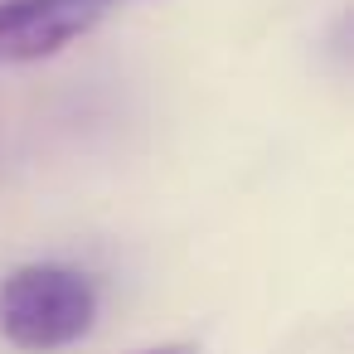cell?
I'll return each instance as SVG.
<instances>
[{
	"label": "cell",
	"mask_w": 354,
	"mask_h": 354,
	"mask_svg": "<svg viewBox=\"0 0 354 354\" xmlns=\"http://www.w3.org/2000/svg\"><path fill=\"white\" fill-rule=\"evenodd\" d=\"M97 277L68 262H25L0 281V335L20 354H54L97 325Z\"/></svg>",
	"instance_id": "1"
},
{
	"label": "cell",
	"mask_w": 354,
	"mask_h": 354,
	"mask_svg": "<svg viewBox=\"0 0 354 354\" xmlns=\"http://www.w3.org/2000/svg\"><path fill=\"white\" fill-rule=\"evenodd\" d=\"M141 354H199L189 339H175V344H151V349H141Z\"/></svg>",
	"instance_id": "3"
},
{
	"label": "cell",
	"mask_w": 354,
	"mask_h": 354,
	"mask_svg": "<svg viewBox=\"0 0 354 354\" xmlns=\"http://www.w3.org/2000/svg\"><path fill=\"white\" fill-rule=\"evenodd\" d=\"M102 20L97 0H0V64H35Z\"/></svg>",
	"instance_id": "2"
}]
</instances>
